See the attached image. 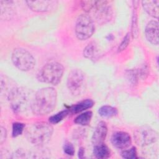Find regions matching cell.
Segmentation results:
<instances>
[{
	"mask_svg": "<svg viewBox=\"0 0 159 159\" xmlns=\"http://www.w3.org/2000/svg\"><path fill=\"white\" fill-rule=\"evenodd\" d=\"M96 45L94 42H91L84 49L83 55L87 58H92L96 53Z\"/></svg>",
	"mask_w": 159,
	"mask_h": 159,
	"instance_id": "21",
	"label": "cell"
},
{
	"mask_svg": "<svg viewBox=\"0 0 159 159\" xmlns=\"http://www.w3.org/2000/svg\"><path fill=\"white\" fill-rule=\"evenodd\" d=\"M129 42H130V34H129V33H128L126 34V35L124 38L123 40L120 43V44L118 48V51L120 52V51L124 50L128 46Z\"/></svg>",
	"mask_w": 159,
	"mask_h": 159,
	"instance_id": "26",
	"label": "cell"
},
{
	"mask_svg": "<svg viewBox=\"0 0 159 159\" xmlns=\"http://www.w3.org/2000/svg\"><path fill=\"white\" fill-rule=\"evenodd\" d=\"M0 143L2 144L6 140L7 136V132L4 127L1 126V133H0Z\"/></svg>",
	"mask_w": 159,
	"mask_h": 159,
	"instance_id": "27",
	"label": "cell"
},
{
	"mask_svg": "<svg viewBox=\"0 0 159 159\" xmlns=\"http://www.w3.org/2000/svg\"><path fill=\"white\" fill-rule=\"evenodd\" d=\"M99 114L103 117H111L115 116L117 114L116 108L110 106H103L99 109Z\"/></svg>",
	"mask_w": 159,
	"mask_h": 159,
	"instance_id": "20",
	"label": "cell"
},
{
	"mask_svg": "<svg viewBox=\"0 0 159 159\" xmlns=\"http://www.w3.org/2000/svg\"><path fill=\"white\" fill-rule=\"evenodd\" d=\"M134 136L136 143L141 147L153 143L158 139L157 132L148 126H142L136 129Z\"/></svg>",
	"mask_w": 159,
	"mask_h": 159,
	"instance_id": "9",
	"label": "cell"
},
{
	"mask_svg": "<svg viewBox=\"0 0 159 159\" xmlns=\"http://www.w3.org/2000/svg\"><path fill=\"white\" fill-rule=\"evenodd\" d=\"M17 89L14 81L6 76L1 75V93L7 99Z\"/></svg>",
	"mask_w": 159,
	"mask_h": 159,
	"instance_id": "14",
	"label": "cell"
},
{
	"mask_svg": "<svg viewBox=\"0 0 159 159\" xmlns=\"http://www.w3.org/2000/svg\"><path fill=\"white\" fill-rule=\"evenodd\" d=\"M112 145L119 149H125L129 147L132 140L129 134L125 132H116L111 137Z\"/></svg>",
	"mask_w": 159,
	"mask_h": 159,
	"instance_id": "10",
	"label": "cell"
},
{
	"mask_svg": "<svg viewBox=\"0 0 159 159\" xmlns=\"http://www.w3.org/2000/svg\"><path fill=\"white\" fill-rule=\"evenodd\" d=\"M29 90L25 88H18L8 99L11 102L12 109L17 113L24 112L28 108L31 110L34 99Z\"/></svg>",
	"mask_w": 159,
	"mask_h": 159,
	"instance_id": "3",
	"label": "cell"
},
{
	"mask_svg": "<svg viewBox=\"0 0 159 159\" xmlns=\"http://www.w3.org/2000/svg\"><path fill=\"white\" fill-rule=\"evenodd\" d=\"M83 154H84V150H83V148H81L79 150V153H78V156H79V157L82 158Z\"/></svg>",
	"mask_w": 159,
	"mask_h": 159,
	"instance_id": "28",
	"label": "cell"
},
{
	"mask_svg": "<svg viewBox=\"0 0 159 159\" xmlns=\"http://www.w3.org/2000/svg\"><path fill=\"white\" fill-rule=\"evenodd\" d=\"M64 152L68 155H73L75 153V148L73 145L70 142H66L63 146Z\"/></svg>",
	"mask_w": 159,
	"mask_h": 159,
	"instance_id": "25",
	"label": "cell"
},
{
	"mask_svg": "<svg viewBox=\"0 0 159 159\" xmlns=\"http://www.w3.org/2000/svg\"><path fill=\"white\" fill-rule=\"evenodd\" d=\"M93 154L97 158H107L111 155L109 148L105 144L101 143L95 145L93 149Z\"/></svg>",
	"mask_w": 159,
	"mask_h": 159,
	"instance_id": "17",
	"label": "cell"
},
{
	"mask_svg": "<svg viewBox=\"0 0 159 159\" xmlns=\"http://www.w3.org/2000/svg\"><path fill=\"white\" fill-rule=\"evenodd\" d=\"M121 156L124 158H136L137 151L135 147H132L128 150H125L121 153Z\"/></svg>",
	"mask_w": 159,
	"mask_h": 159,
	"instance_id": "24",
	"label": "cell"
},
{
	"mask_svg": "<svg viewBox=\"0 0 159 159\" xmlns=\"http://www.w3.org/2000/svg\"><path fill=\"white\" fill-rule=\"evenodd\" d=\"M63 73L64 67L61 64L56 61L50 62L40 70L39 79L44 83L57 85L60 82Z\"/></svg>",
	"mask_w": 159,
	"mask_h": 159,
	"instance_id": "4",
	"label": "cell"
},
{
	"mask_svg": "<svg viewBox=\"0 0 159 159\" xmlns=\"http://www.w3.org/2000/svg\"><path fill=\"white\" fill-rule=\"evenodd\" d=\"M29 7L35 12H46L52 9L58 2L55 1H27Z\"/></svg>",
	"mask_w": 159,
	"mask_h": 159,
	"instance_id": "11",
	"label": "cell"
},
{
	"mask_svg": "<svg viewBox=\"0 0 159 159\" xmlns=\"http://www.w3.org/2000/svg\"><path fill=\"white\" fill-rule=\"evenodd\" d=\"M107 132V127L106 123L104 121H101L96 126L92 136V143L95 145L102 143L104 141Z\"/></svg>",
	"mask_w": 159,
	"mask_h": 159,
	"instance_id": "13",
	"label": "cell"
},
{
	"mask_svg": "<svg viewBox=\"0 0 159 159\" xmlns=\"http://www.w3.org/2000/svg\"><path fill=\"white\" fill-rule=\"evenodd\" d=\"M106 1H94L93 7L90 12H93L97 22L103 24L109 21L112 16V9Z\"/></svg>",
	"mask_w": 159,
	"mask_h": 159,
	"instance_id": "8",
	"label": "cell"
},
{
	"mask_svg": "<svg viewBox=\"0 0 159 159\" xmlns=\"http://www.w3.org/2000/svg\"><path fill=\"white\" fill-rule=\"evenodd\" d=\"M68 112H69V110L68 109L61 111L57 113L56 114L50 117H49V122L51 124H56L60 122L61 120H62L68 115Z\"/></svg>",
	"mask_w": 159,
	"mask_h": 159,
	"instance_id": "22",
	"label": "cell"
},
{
	"mask_svg": "<svg viewBox=\"0 0 159 159\" xmlns=\"http://www.w3.org/2000/svg\"><path fill=\"white\" fill-rule=\"evenodd\" d=\"M66 84L68 89L73 96L80 95L86 88L84 73L79 69L71 70L68 76Z\"/></svg>",
	"mask_w": 159,
	"mask_h": 159,
	"instance_id": "7",
	"label": "cell"
},
{
	"mask_svg": "<svg viewBox=\"0 0 159 159\" xmlns=\"http://www.w3.org/2000/svg\"><path fill=\"white\" fill-rule=\"evenodd\" d=\"M145 36L148 42L153 45H158V23L155 20L150 21L145 27Z\"/></svg>",
	"mask_w": 159,
	"mask_h": 159,
	"instance_id": "12",
	"label": "cell"
},
{
	"mask_svg": "<svg viewBox=\"0 0 159 159\" xmlns=\"http://www.w3.org/2000/svg\"><path fill=\"white\" fill-rule=\"evenodd\" d=\"M57 93L52 87H45L39 89L34 94L31 111L38 116L50 113L55 107Z\"/></svg>",
	"mask_w": 159,
	"mask_h": 159,
	"instance_id": "1",
	"label": "cell"
},
{
	"mask_svg": "<svg viewBox=\"0 0 159 159\" xmlns=\"http://www.w3.org/2000/svg\"><path fill=\"white\" fill-rule=\"evenodd\" d=\"M11 60L16 68L24 71L31 70L35 65V60L32 55L27 50L22 48L14 50Z\"/></svg>",
	"mask_w": 159,
	"mask_h": 159,
	"instance_id": "5",
	"label": "cell"
},
{
	"mask_svg": "<svg viewBox=\"0 0 159 159\" xmlns=\"http://www.w3.org/2000/svg\"><path fill=\"white\" fill-rule=\"evenodd\" d=\"M93 113L91 111L84 112L78 116L75 119V122L77 124L81 125H87L90 123Z\"/></svg>",
	"mask_w": 159,
	"mask_h": 159,
	"instance_id": "19",
	"label": "cell"
},
{
	"mask_svg": "<svg viewBox=\"0 0 159 159\" xmlns=\"http://www.w3.org/2000/svg\"><path fill=\"white\" fill-rule=\"evenodd\" d=\"M24 124L20 122H15L12 125V135L14 137H16L22 134L24 129Z\"/></svg>",
	"mask_w": 159,
	"mask_h": 159,
	"instance_id": "23",
	"label": "cell"
},
{
	"mask_svg": "<svg viewBox=\"0 0 159 159\" xmlns=\"http://www.w3.org/2000/svg\"><path fill=\"white\" fill-rule=\"evenodd\" d=\"M11 1H0L1 18L5 20H9L13 16V9L12 8Z\"/></svg>",
	"mask_w": 159,
	"mask_h": 159,
	"instance_id": "16",
	"label": "cell"
},
{
	"mask_svg": "<svg viewBox=\"0 0 159 159\" xmlns=\"http://www.w3.org/2000/svg\"><path fill=\"white\" fill-rule=\"evenodd\" d=\"M53 130L52 126L45 122H39L29 125L25 130L27 139L31 143L40 146L50 140Z\"/></svg>",
	"mask_w": 159,
	"mask_h": 159,
	"instance_id": "2",
	"label": "cell"
},
{
	"mask_svg": "<svg viewBox=\"0 0 159 159\" xmlns=\"http://www.w3.org/2000/svg\"><path fill=\"white\" fill-rule=\"evenodd\" d=\"M93 105H94L93 101L89 99H87L72 106L70 107L69 111H70L72 113L76 114V113L82 112L87 109L91 108Z\"/></svg>",
	"mask_w": 159,
	"mask_h": 159,
	"instance_id": "18",
	"label": "cell"
},
{
	"mask_svg": "<svg viewBox=\"0 0 159 159\" xmlns=\"http://www.w3.org/2000/svg\"><path fill=\"white\" fill-rule=\"evenodd\" d=\"M142 6L145 12L154 18H158L159 14V1H143Z\"/></svg>",
	"mask_w": 159,
	"mask_h": 159,
	"instance_id": "15",
	"label": "cell"
},
{
	"mask_svg": "<svg viewBox=\"0 0 159 159\" xmlns=\"http://www.w3.org/2000/svg\"><path fill=\"white\" fill-rule=\"evenodd\" d=\"M95 27L91 17L88 14H81L77 19L75 25V34L76 37L84 40L92 36Z\"/></svg>",
	"mask_w": 159,
	"mask_h": 159,
	"instance_id": "6",
	"label": "cell"
}]
</instances>
